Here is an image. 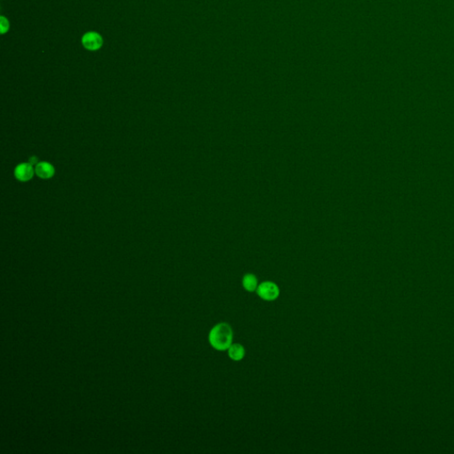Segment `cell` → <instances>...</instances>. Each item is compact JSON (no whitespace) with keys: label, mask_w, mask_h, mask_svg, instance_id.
Returning <instances> with one entry per match:
<instances>
[{"label":"cell","mask_w":454,"mask_h":454,"mask_svg":"<svg viewBox=\"0 0 454 454\" xmlns=\"http://www.w3.org/2000/svg\"><path fill=\"white\" fill-rule=\"evenodd\" d=\"M228 356L233 361H240L244 359L246 351L243 345L240 343H232L229 349L227 350Z\"/></svg>","instance_id":"cell-6"},{"label":"cell","mask_w":454,"mask_h":454,"mask_svg":"<svg viewBox=\"0 0 454 454\" xmlns=\"http://www.w3.org/2000/svg\"><path fill=\"white\" fill-rule=\"evenodd\" d=\"M38 162V158L36 156H33L32 158H30V163L32 165H34L35 163H37Z\"/></svg>","instance_id":"cell-9"},{"label":"cell","mask_w":454,"mask_h":454,"mask_svg":"<svg viewBox=\"0 0 454 454\" xmlns=\"http://www.w3.org/2000/svg\"><path fill=\"white\" fill-rule=\"evenodd\" d=\"M242 286L244 287L245 290L249 293L257 291V287L259 286L257 277L252 273L245 275L242 278Z\"/></svg>","instance_id":"cell-7"},{"label":"cell","mask_w":454,"mask_h":454,"mask_svg":"<svg viewBox=\"0 0 454 454\" xmlns=\"http://www.w3.org/2000/svg\"><path fill=\"white\" fill-rule=\"evenodd\" d=\"M34 173L35 170L31 163H21L14 171V175L16 179L22 182H27L31 180L34 176Z\"/></svg>","instance_id":"cell-4"},{"label":"cell","mask_w":454,"mask_h":454,"mask_svg":"<svg viewBox=\"0 0 454 454\" xmlns=\"http://www.w3.org/2000/svg\"><path fill=\"white\" fill-rule=\"evenodd\" d=\"M36 174L44 180H48L53 177L55 173V170L51 163L47 162H42L37 164L36 169H35Z\"/></svg>","instance_id":"cell-5"},{"label":"cell","mask_w":454,"mask_h":454,"mask_svg":"<svg viewBox=\"0 0 454 454\" xmlns=\"http://www.w3.org/2000/svg\"><path fill=\"white\" fill-rule=\"evenodd\" d=\"M10 27L11 25H10L8 18L5 17L4 15H1L0 16V33L1 35L7 33L10 30Z\"/></svg>","instance_id":"cell-8"},{"label":"cell","mask_w":454,"mask_h":454,"mask_svg":"<svg viewBox=\"0 0 454 454\" xmlns=\"http://www.w3.org/2000/svg\"><path fill=\"white\" fill-rule=\"evenodd\" d=\"M257 294L263 300L267 302L275 301L280 294L279 287L277 284L272 281H265L261 283L257 289Z\"/></svg>","instance_id":"cell-3"},{"label":"cell","mask_w":454,"mask_h":454,"mask_svg":"<svg viewBox=\"0 0 454 454\" xmlns=\"http://www.w3.org/2000/svg\"><path fill=\"white\" fill-rule=\"evenodd\" d=\"M232 328L226 322H221L213 326L209 334V341L211 346L219 352L227 351L232 344Z\"/></svg>","instance_id":"cell-1"},{"label":"cell","mask_w":454,"mask_h":454,"mask_svg":"<svg viewBox=\"0 0 454 454\" xmlns=\"http://www.w3.org/2000/svg\"><path fill=\"white\" fill-rule=\"evenodd\" d=\"M81 44L83 47L87 51H99L104 45V39L102 35L99 32L91 30L82 36Z\"/></svg>","instance_id":"cell-2"}]
</instances>
